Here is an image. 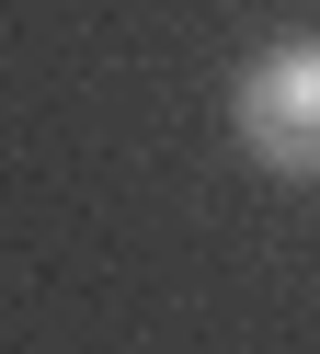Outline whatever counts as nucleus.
<instances>
[{"label":"nucleus","mask_w":320,"mask_h":354,"mask_svg":"<svg viewBox=\"0 0 320 354\" xmlns=\"http://www.w3.org/2000/svg\"><path fill=\"white\" fill-rule=\"evenodd\" d=\"M229 126L274 183H320V35H286L251 57L229 80Z\"/></svg>","instance_id":"nucleus-1"}]
</instances>
